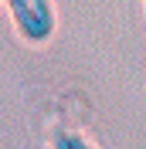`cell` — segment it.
Returning <instances> with one entry per match:
<instances>
[{
  "label": "cell",
  "mask_w": 146,
  "mask_h": 149,
  "mask_svg": "<svg viewBox=\"0 0 146 149\" xmlns=\"http://www.w3.org/2000/svg\"><path fill=\"white\" fill-rule=\"evenodd\" d=\"M7 3V14L14 20L17 34L27 41V44H44L51 41L58 27V17H55V3L51 0H4Z\"/></svg>",
  "instance_id": "obj_1"
},
{
  "label": "cell",
  "mask_w": 146,
  "mask_h": 149,
  "mask_svg": "<svg viewBox=\"0 0 146 149\" xmlns=\"http://www.w3.org/2000/svg\"><path fill=\"white\" fill-rule=\"evenodd\" d=\"M51 149H95V142L78 129H55L51 132Z\"/></svg>",
  "instance_id": "obj_2"
}]
</instances>
